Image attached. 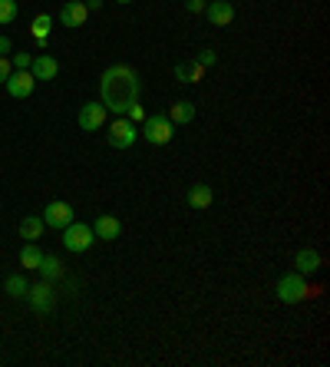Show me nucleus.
<instances>
[{
    "label": "nucleus",
    "mask_w": 330,
    "mask_h": 367,
    "mask_svg": "<svg viewBox=\"0 0 330 367\" xmlns=\"http://www.w3.org/2000/svg\"><path fill=\"white\" fill-rule=\"evenodd\" d=\"M139 93H142L139 73L126 63H113L100 76V103L106 106V113L126 116L129 106L139 103Z\"/></svg>",
    "instance_id": "f257e3e1"
},
{
    "label": "nucleus",
    "mask_w": 330,
    "mask_h": 367,
    "mask_svg": "<svg viewBox=\"0 0 330 367\" xmlns=\"http://www.w3.org/2000/svg\"><path fill=\"white\" fill-rule=\"evenodd\" d=\"M139 136L149 142V146H165V142H172V136H175V126H172V119L165 113H152L142 119Z\"/></svg>",
    "instance_id": "f03ea898"
},
{
    "label": "nucleus",
    "mask_w": 330,
    "mask_h": 367,
    "mask_svg": "<svg viewBox=\"0 0 330 367\" xmlns=\"http://www.w3.org/2000/svg\"><path fill=\"white\" fill-rule=\"evenodd\" d=\"M311 294H317V288H311L307 278L304 275H297V271H291V275H284V278L278 281V301H284V304L307 301Z\"/></svg>",
    "instance_id": "7ed1b4c3"
},
{
    "label": "nucleus",
    "mask_w": 330,
    "mask_h": 367,
    "mask_svg": "<svg viewBox=\"0 0 330 367\" xmlns=\"http://www.w3.org/2000/svg\"><path fill=\"white\" fill-rule=\"evenodd\" d=\"M93 241H96V235H93V225H86V222H77V218H73V222L63 228V248L66 252L79 255V252H86Z\"/></svg>",
    "instance_id": "20e7f679"
},
{
    "label": "nucleus",
    "mask_w": 330,
    "mask_h": 367,
    "mask_svg": "<svg viewBox=\"0 0 330 367\" xmlns=\"http://www.w3.org/2000/svg\"><path fill=\"white\" fill-rule=\"evenodd\" d=\"M106 140H109V146H113V149H129L132 142L139 140V126H136L132 119H126V116H116V123L109 126Z\"/></svg>",
    "instance_id": "39448f33"
},
{
    "label": "nucleus",
    "mask_w": 330,
    "mask_h": 367,
    "mask_svg": "<svg viewBox=\"0 0 330 367\" xmlns=\"http://www.w3.org/2000/svg\"><path fill=\"white\" fill-rule=\"evenodd\" d=\"M3 87H7V93H10L13 100H26V96L33 93V87H37V80H33L30 70H13V73L3 80Z\"/></svg>",
    "instance_id": "423d86ee"
},
{
    "label": "nucleus",
    "mask_w": 330,
    "mask_h": 367,
    "mask_svg": "<svg viewBox=\"0 0 330 367\" xmlns=\"http://www.w3.org/2000/svg\"><path fill=\"white\" fill-rule=\"evenodd\" d=\"M77 123H79V129H86V133H100V129L106 126V106H102L100 100L86 103V106L79 110Z\"/></svg>",
    "instance_id": "0eeeda50"
},
{
    "label": "nucleus",
    "mask_w": 330,
    "mask_h": 367,
    "mask_svg": "<svg viewBox=\"0 0 330 367\" xmlns=\"http://www.w3.org/2000/svg\"><path fill=\"white\" fill-rule=\"evenodd\" d=\"M40 218H43V225H47V228H60V232H63V228L73 222V205L56 199V202L47 205V212H43Z\"/></svg>",
    "instance_id": "6e6552de"
},
{
    "label": "nucleus",
    "mask_w": 330,
    "mask_h": 367,
    "mask_svg": "<svg viewBox=\"0 0 330 367\" xmlns=\"http://www.w3.org/2000/svg\"><path fill=\"white\" fill-rule=\"evenodd\" d=\"M205 17H208V24L212 27H231V20H235V7H231V0H212V3L205 7Z\"/></svg>",
    "instance_id": "1a4fd4ad"
},
{
    "label": "nucleus",
    "mask_w": 330,
    "mask_h": 367,
    "mask_svg": "<svg viewBox=\"0 0 330 367\" xmlns=\"http://www.w3.org/2000/svg\"><path fill=\"white\" fill-rule=\"evenodd\" d=\"M26 298H30V308L37 311V315H47L53 308V288L50 281H40V285H33L30 292H26Z\"/></svg>",
    "instance_id": "9d476101"
},
{
    "label": "nucleus",
    "mask_w": 330,
    "mask_h": 367,
    "mask_svg": "<svg viewBox=\"0 0 330 367\" xmlns=\"http://www.w3.org/2000/svg\"><path fill=\"white\" fill-rule=\"evenodd\" d=\"M93 235L102 241H116L119 235H123V222L116 216H100L96 222H93Z\"/></svg>",
    "instance_id": "9b49d317"
},
{
    "label": "nucleus",
    "mask_w": 330,
    "mask_h": 367,
    "mask_svg": "<svg viewBox=\"0 0 330 367\" xmlns=\"http://www.w3.org/2000/svg\"><path fill=\"white\" fill-rule=\"evenodd\" d=\"M86 17H89L86 3H79V0H70V3H63V10H60V24L73 30V27H83V24H86Z\"/></svg>",
    "instance_id": "f8f14e48"
},
{
    "label": "nucleus",
    "mask_w": 330,
    "mask_h": 367,
    "mask_svg": "<svg viewBox=\"0 0 330 367\" xmlns=\"http://www.w3.org/2000/svg\"><path fill=\"white\" fill-rule=\"evenodd\" d=\"M185 202H189V209H195V212H205L208 205L215 202V192H212V186H205V182H198V186H191L189 195H185Z\"/></svg>",
    "instance_id": "ddd939ff"
},
{
    "label": "nucleus",
    "mask_w": 330,
    "mask_h": 367,
    "mask_svg": "<svg viewBox=\"0 0 330 367\" xmlns=\"http://www.w3.org/2000/svg\"><path fill=\"white\" fill-rule=\"evenodd\" d=\"M30 73H33V80H53V76L60 73V63L53 60L50 53H37L33 63H30Z\"/></svg>",
    "instance_id": "4468645a"
},
{
    "label": "nucleus",
    "mask_w": 330,
    "mask_h": 367,
    "mask_svg": "<svg viewBox=\"0 0 330 367\" xmlns=\"http://www.w3.org/2000/svg\"><path fill=\"white\" fill-rule=\"evenodd\" d=\"M294 268H297V275H314V271H320V255L314 248H297Z\"/></svg>",
    "instance_id": "2eb2a0df"
},
{
    "label": "nucleus",
    "mask_w": 330,
    "mask_h": 367,
    "mask_svg": "<svg viewBox=\"0 0 330 367\" xmlns=\"http://www.w3.org/2000/svg\"><path fill=\"white\" fill-rule=\"evenodd\" d=\"M168 119H172V126H189L191 119H195V103L191 100H175L172 103V110H168Z\"/></svg>",
    "instance_id": "dca6fc26"
},
{
    "label": "nucleus",
    "mask_w": 330,
    "mask_h": 367,
    "mask_svg": "<svg viewBox=\"0 0 330 367\" xmlns=\"http://www.w3.org/2000/svg\"><path fill=\"white\" fill-rule=\"evenodd\" d=\"M175 76L178 83H198V80H205V66H198L195 60H182V63H175Z\"/></svg>",
    "instance_id": "f3484780"
},
{
    "label": "nucleus",
    "mask_w": 330,
    "mask_h": 367,
    "mask_svg": "<svg viewBox=\"0 0 330 367\" xmlns=\"http://www.w3.org/2000/svg\"><path fill=\"white\" fill-rule=\"evenodd\" d=\"M37 271L43 275V281H53V278H60V275H63V262H60L56 255H43V258H40V265H37Z\"/></svg>",
    "instance_id": "a211bd4d"
},
{
    "label": "nucleus",
    "mask_w": 330,
    "mask_h": 367,
    "mask_svg": "<svg viewBox=\"0 0 330 367\" xmlns=\"http://www.w3.org/2000/svg\"><path fill=\"white\" fill-rule=\"evenodd\" d=\"M43 218L40 216H26V218H20V239H26V241H37L40 235H43Z\"/></svg>",
    "instance_id": "6ab92c4d"
},
{
    "label": "nucleus",
    "mask_w": 330,
    "mask_h": 367,
    "mask_svg": "<svg viewBox=\"0 0 330 367\" xmlns=\"http://www.w3.org/2000/svg\"><path fill=\"white\" fill-rule=\"evenodd\" d=\"M53 30V17L50 13H37L33 17V24H30V33H33V40H47Z\"/></svg>",
    "instance_id": "aec40b11"
},
{
    "label": "nucleus",
    "mask_w": 330,
    "mask_h": 367,
    "mask_svg": "<svg viewBox=\"0 0 330 367\" xmlns=\"http://www.w3.org/2000/svg\"><path fill=\"white\" fill-rule=\"evenodd\" d=\"M43 252L37 248V241H26L24 248H20V268H37Z\"/></svg>",
    "instance_id": "412c9836"
},
{
    "label": "nucleus",
    "mask_w": 330,
    "mask_h": 367,
    "mask_svg": "<svg viewBox=\"0 0 330 367\" xmlns=\"http://www.w3.org/2000/svg\"><path fill=\"white\" fill-rule=\"evenodd\" d=\"M3 292L10 294V298H26V292H30V285H26L24 275H10V278L3 281Z\"/></svg>",
    "instance_id": "4be33fe9"
},
{
    "label": "nucleus",
    "mask_w": 330,
    "mask_h": 367,
    "mask_svg": "<svg viewBox=\"0 0 330 367\" xmlns=\"http://www.w3.org/2000/svg\"><path fill=\"white\" fill-rule=\"evenodd\" d=\"M17 20V0H0V27Z\"/></svg>",
    "instance_id": "5701e85b"
},
{
    "label": "nucleus",
    "mask_w": 330,
    "mask_h": 367,
    "mask_svg": "<svg viewBox=\"0 0 330 367\" xmlns=\"http://www.w3.org/2000/svg\"><path fill=\"white\" fill-rule=\"evenodd\" d=\"M30 63H33V57H30V53H13V57H10L13 70H30Z\"/></svg>",
    "instance_id": "b1692460"
},
{
    "label": "nucleus",
    "mask_w": 330,
    "mask_h": 367,
    "mask_svg": "<svg viewBox=\"0 0 330 367\" xmlns=\"http://www.w3.org/2000/svg\"><path fill=\"white\" fill-rule=\"evenodd\" d=\"M195 63L208 70V66H215V63H218V53H215V50H202L198 57H195Z\"/></svg>",
    "instance_id": "393cba45"
},
{
    "label": "nucleus",
    "mask_w": 330,
    "mask_h": 367,
    "mask_svg": "<svg viewBox=\"0 0 330 367\" xmlns=\"http://www.w3.org/2000/svg\"><path fill=\"white\" fill-rule=\"evenodd\" d=\"M126 119H132V123H142V119H146V110H142L139 103H136V106H129V116Z\"/></svg>",
    "instance_id": "a878e982"
},
{
    "label": "nucleus",
    "mask_w": 330,
    "mask_h": 367,
    "mask_svg": "<svg viewBox=\"0 0 330 367\" xmlns=\"http://www.w3.org/2000/svg\"><path fill=\"white\" fill-rule=\"evenodd\" d=\"M13 73V66H10V57H0V83L7 80V76Z\"/></svg>",
    "instance_id": "bb28decb"
},
{
    "label": "nucleus",
    "mask_w": 330,
    "mask_h": 367,
    "mask_svg": "<svg viewBox=\"0 0 330 367\" xmlns=\"http://www.w3.org/2000/svg\"><path fill=\"white\" fill-rule=\"evenodd\" d=\"M185 10L189 13H205V0H185Z\"/></svg>",
    "instance_id": "cd10ccee"
},
{
    "label": "nucleus",
    "mask_w": 330,
    "mask_h": 367,
    "mask_svg": "<svg viewBox=\"0 0 330 367\" xmlns=\"http://www.w3.org/2000/svg\"><path fill=\"white\" fill-rule=\"evenodd\" d=\"M13 50V43H10V37H3V33H0V57H7V53Z\"/></svg>",
    "instance_id": "c85d7f7f"
},
{
    "label": "nucleus",
    "mask_w": 330,
    "mask_h": 367,
    "mask_svg": "<svg viewBox=\"0 0 330 367\" xmlns=\"http://www.w3.org/2000/svg\"><path fill=\"white\" fill-rule=\"evenodd\" d=\"M102 0H86V10H100Z\"/></svg>",
    "instance_id": "c756f323"
},
{
    "label": "nucleus",
    "mask_w": 330,
    "mask_h": 367,
    "mask_svg": "<svg viewBox=\"0 0 330 367\" xmlns=\"http://www.w3.org/2000/svg\"><path fill=\"white\" fill-rule=\"evenodd\" d=\"M119 3H132V0H119Z\"/></svg>",
    "instance_id": "7c9ffc66"
}]
</instances>
